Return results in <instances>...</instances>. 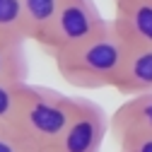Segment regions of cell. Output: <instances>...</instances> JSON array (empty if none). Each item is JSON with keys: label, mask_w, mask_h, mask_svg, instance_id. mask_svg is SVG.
Masks as SVG:
<instances>
[{"label": "cell", "mask_w": 152, "mask_h": 152, "mask_svg": "<svg viewBox=\"0 0 152 152\" xmlns=\"http://www.w3.org/2000/svg\"><path fill=\"white\" fill-rule=\"evenodd\" d=\"M109 130L111 118L106 116V111L97 102L77 97V109L68 128L48 152H99Z\"/></svg>", "instance_id": "277c9868"}, {"label": "cell", "mask_w": 152, "mask_h": 152, "mask_svg": "<svg viewBox=\"0 0 152 152\" xmlns=\"http://www.w3.org/2000/svg\"><path fill=\"white\" fill-rule=\"evenodd\" d=\"M27 80H0V126H12L22 104V87Z\"/></svg>", "instance_id": "8fae6325"}, {"label": "cell", "mask_w": 152, "mask_h": 152, "mask_svg": "<svg viewBox=\"0 0 152 152\" xmlns=\"http://www.w3.org/2000/svg\"><path fill=\"white\" fill-rule=\"evenodd\" d=\"M0 39H5V36H3V31H0Z\"/></svg>", "instance_id": "5bb4252c"}, {"label": "cell", "mask_w": 152, "mask_h": 152, "mask_svg": "<svg viewBox=\"0 0 152 152\" xmlns=\"http://www.w3.org/2000/svg\"><path fill=\"white\" fill-rule=\"evenodd\" d=\"M29 61L24 53V41L0 39V80H27Z\"/></svg>", "instance_id": "ba28073f"}, {"label": "cell", "mask_w": 152, "mask_h": 152, "mask_svg": "<svg viewBox=\"0 0 152 152\" xmlns=\"http://www.w3.org/2000/svg\"><path fill=\"white\" fill-rule=\"evenodd\" d=\"M118 152H152V133H138L121 140Z\"/></svg>", "instance_id": "4fadbf2b"}, {"label": "cell", "mask_w": 152, "mask_h": 152, "mask_svg": "<svg viewBox=\"0 0 152 152\" xmlns=\"http://www.w3.org/2000/svg\"><path fill=\"white\" fill-rule=\"evenodd\" d=\"M113 3H118V0H113Z\"/></svg>", "instance_id": "9a60e30c"}, {"label": "cell", "mask_w": 152, "mask_h": 152, "mask_svg": "<svg viewBox=\"0 0 152 152\" xmlns=\"http://www.w3.org/2000/svg\"><path fill=\"white\" fill-rule=\"evenodd\" d=\"M113 89L126 94V97L152 92V48L150 46H128L123 68L118 72Z\"/></svg>", "instance_id": "52a82bcc"}, {"label": "cell", "mask_w": 152, "mask_h": 152, "mask_svg": "<svg viewBox=\"0 0 152 152\" xmlns=\"http://www.w3.org/2000/svg\"><path fill=\"white\" fill-rule=\"evenodd\" d=\"M128 44L121 39L113 22L97 36L70 46L63 51H53V63L58 75L72 87L82 89H104L113 87L126 61Z\"/></svg>", "instance_id": "6da1fadb"}, {"label": "cell", "mask_w": 152, "mask_h": 152, "mask_svg": "<svg viewBox=\"0 0 152 152\" xmlns=\"http://www.w3.org/2000/svg\"><path fill=\"white\" fill-rule=\"evenodd\" d=\"M0 152H41L15 126H0Z\"/></svg>", "instance_id": "7c38bea8"}, {"label": "cell", "mask_w": 152, "mask_h": 152, "mask_svg": "<svg viewBox=\"0 0 152 152\" xmlns=\"http://www.w3.org/2000/svg\"><path fill=\"white\" fill-rule=\"evenodd\" d=\"M111 133L116 145L138 133H152V92L128 97L111 116Z\"/></svg>", "instance_id": "8992f818"}, {"label": "cell", "mask_w": 152, "mask_h": 152, "mask_svg": "<svg viewBox=\"0 0 152 152\" xmlns=\"http://www.w3.org/2000/svg\"><path fill=\"white\" fill-rule=\"evenodd\" d=\"M111 22L128 46L152 48V0H118V3H113Z\"/></svg>", "instance_id": "5b68a950"}, {"label": "cell", "mask_w": 152, "mask_h": 152, "mask_svg": "<svg viewBox=\"0 0 152 152\" xmlns=\"http://www.w3.org/2000/svg\"><path fill=\"white\" fill-rule=\"evenodd\" d=\"M111 22L102 17L94 0H61V7L56 12L51 27L46 29V34L41 36L39 46H44L51 53L63 51L97 36Z\"/></svg>", "instance_id": "3957f363"}, {"label": "cell", "mask_w": 152, "mask_h": 152, "mask_svg": "<svg viewBox=\"0 0 152 152\" xmlns=\"http://www.w3.org/2000/svg\"><path fill=\"white\" fill-rule=\"evenodd\" d=\"M22 3H24V15H27L29 41L39 44L61 7V0H22Z\"/></svg>", "instance_id": "9c48e42d"}, {"label": "cell", "mask_w": 152, "mask_h": 152, "mask_svg": "<svg viewBox=\"0 0 152 152\" xmlns=\"http://www.w3.org/2000/svg\"><path fill=\"white\" fill-rule=\"evenodd\" d=\"M0 31L5 39L12 41H29L27 15L22 0H0Z\"/></svg>", "instance_id": "30bf717a"}, {"label": "cell", "mask_w": 152, "mask_h": 152, "mask_svg": "<svg viewBox=\"0 0 152 152\" xmlns=\"http://www.w3.org/2000/svg\"><path fill=\"white\" fill-rule=\"evenodd\" d=\"M75 109H77V97H68V94L44 85L24 82L22 104L12 126L34 147L48 152L68 128Z\"/></svg>", "instance_id": "7a4b0ae2"}]
</instances>
